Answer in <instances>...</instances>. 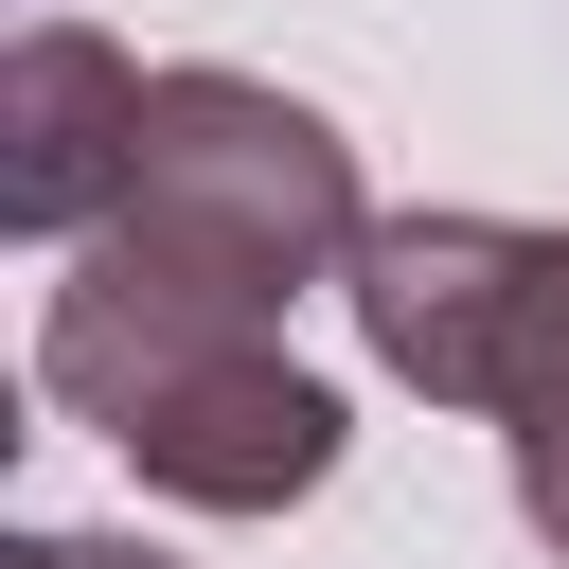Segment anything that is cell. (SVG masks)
Here are the masks:
<instances>
[{
	"instance_id": "1",
	"label": "cell",
	"mask_w": 569,
	"mask_h": 569,
	"mask_svg": "<svg viewBox=\"0 0 569 569\" xmlns=\"http://www.w3.org/2000/svg\"><path fill=\"white\" fill-rule=\"evenodd\" d=\"M356 142L267 89V71H160L142 107V196L53 249V302H36V391L89 427L107 391H142L160 356L196 338H284L302 284H356Z\"/></svg>"
},
{
	"instance_id": "2",
	"label": "cell",
	"mask_w": 569,
	"mask_h": 569,
	"mask_svg": "<svg viewBox=\"0 0 569 569\" xmlns=\"http://www.w3.org/2000/svg\"><path fill=\"white\" fill-rule=\"evenodd\" d=\"M89 427H107L124 480L178 498V516H284V498H320L338 445H356V409H338L284 338H196V356H160L142 391H107Z\"/></svg>"
},
{
	"instance_id": "3",
	"label": "cell",
	"mask_w": 569,
	"mask_h": 569,
	"mask_svg": "<svg viewBox=\"0 0 569 569\" xmlns=\"http://www.w3.org/2000/svg\"><path fill=\"white\" fill-rule=\"evenodd\" d=\"M533 213H373L356 231V338H373V373L391 391H427V409H498V356H516V320H533Z\"/></svg>"
},
{
	"instance_id": "4",
	"label": "cell",
	"mask_w": 569,
	"mask_h": 569,
	"mask_svg": "<svg viewBox=\"0 0 569 569\" xmlns=\"http://www.w3.org/2000/svg\"><path fill=\"white\" fill-rule=\"evenodd\" d=\"M142 107H160V71H142L124 36L36 18V36L0 53V231H18V249H89V231L142 196Z\"/></svg>"
},
{
	"instance_id": "5",
	"label": "cell",
	"mask_w": 569,
	"mask_h": 569,
	"mask_svg": "<svg viewBox=\"0 0 569 569\" xmlns=\"http://www.w3.org/2000/svg\"><path fill=\"white\" fill-rule=\"evenodd\" d=\"M498 462H516V516L569 551V231L533 249V320H516V356H498Z\"/></svg>"
},
{
	"instance_id": "6",
	"label": "cell",
	"mask_w": 569,
	"mask_h": 569,
	"mask_svg": "<svg viewBox=\"0 0 569 569\" xmlns=\"http://www.w3.org/2000/svg\"><path fill=\"white\" fill-rule=\"evenodd\" d=\"M18 569H178L160 533H18Z\"/></svg>"
}]
</instances>
